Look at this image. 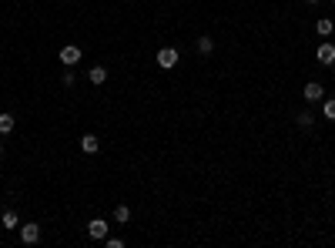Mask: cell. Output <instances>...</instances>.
Wrapping results in <instances>:
<instances>
[{"label": "cell", "instance_id": "10", "mask_svg": "<svg viewBox=\"0 0 335 248\" xmlns=\"http://www.w3.org/2000/svg\"><path fill=\"white\" fill-rule=\"evenodd\" d=\"M20 225V218H17V212H4V228L10 232V228H17Z\"/></svg>", "mask_w": 335, "mask_h": 248}, {"label": "cell", "instance_id": "6", "mask_svg": "<svg viewBox=\"0 0 335 248\" xmlns=\"http://www.w3.org/2000/svg\"><path fill=\"white\" fill-rule=\"evenodd\" d=\"M98 148H100V141L94 134H84V138H80V151H84V154H94Z\"/></svg>", "mask_w": 335, "mask_h": 248}, {"label": "cell", "instance_id": "9", "mask_svg": "<svg viewBox=\"0 0 335 248\" xmlns=\"http://www.w3.org/2000/svg\"><path fill=\"white\" fill-rule=\"evenodd\" d=\"M14 131V114H0V134H10Z\"/></svg>", "mask_w": 335, "mask_h": 248}, {"label": "cell", "instance_id": "7", "mask_svg": "<svg viewBox=\"0 0 335 248\" xmlns=\"http://www.w3.org/2000/svg\"><path fill=\"white\" fill-rule=\"evenodd\" d=\"M318 60H322V64H335V44H322L318 47Z\"/></svg>", "mask_w": 335, "mask_h": 248}, {"label": "cell", "instance_id": "5", "mask_svg": "<svg viewBox=\"0 0 335 248\" xmlns=\"http://www.w3.org/2000/svg\"><path fill=\"white\" fill-rule=\"evenodd\" d=\"M88 235L90 238H108V222H104V218H94L88 225Z\"/></svg>", "mask_w": 335, "mask_h": 248}, {"label": "cell", "instance_id": "3", "mask_svg": "<svg viewBox=\"0 0 335 248\" xmlns=\"http://www.w3.org/2000/svg\"><path fill=\"white\" fill-rule=\"evenodd\" d=\"M302 94H305V101H322L325 88H322V84H318V80H308V84H305V90H302Z\"/></svg>", "mask_w": 335, "mask_h": 248}, {"label": "cell", "instance_id": "14", "mask_svg": "<svg viewBox=\"0 0 335 248\" xmlns=\"http://www.w3.org/2000/svg\"><path fill=\"white\" fill-rule=\"evenodd\" d=\"M322 114L328 118V121H335V101H325L322 104Z\"/></svg>", "mask_w": 335, "mask_h": 248}, {"label": "cell", "instance_id": "4", "mask_svg": "<svg viewBox=\"0 0 335 248\" xmlns=\"http://www.w3.org/2000/svg\"><path fill=\"white\" fill-rule=\"evenodd\" d=\"M37 238H40V228L34 225V222H30V225H20V242H24V245H34Z\"/></svg>", "mask_w": 335, "mask_h": 248}, {"label": "cell", "instance_id": "12", "mask_svg": "<svg viewBox=\"0 0 335 248\" xmlns=\"http://www.w3.org/2000/svg\"><path fill=\"white\" fill-rule=\"evenodd\" d=\"M114 218H118V222H128V218H131V208H128V204H118V208H114Z\"/></svg>", "mask_w": 335, "mask_h": 248}, {"label": "cell", "instance_id": "11", "mask_svg": "<svg viewBox=\"0 0 335 248\" xmlns=\"http://www.w3.org/2000/svg\"><path fill=\"white\" fill-rule=\"evenodd\" d=\"M332 27H335V24L328 20V17H322V20L315 24V30H318V34H332Z\"/></svg>", "mask_w": 335, "mask_h": 248}, {"label": "cell", "instance_id": "8", "mask_svg": "<svg viewBox=\"0 0 335 248\" xmlns=\"http://www.w3.org/2000/svg\"><path fill=\"white\" fill-rule=\"evenodd\" d=\"M88 78H90V84H104V80H108V70L104 68H90Z\"/></svg>", "mask_w": 335, "mask_h": 248}, {"label": "cell", "instance_id": "16", "mask_svg": "<svg viewBox=\"0 0 335 248\" xmlns=\"http://www.w3.org/2000/svg\"><path fill=\"white\" fill-rule=\"evenodd\" d=\"M305 4H315V0H305Z\"/></svg>", "mask_w": 335, "mask_h": 248}, {"label": "cell", "instance_id": "15", "mask_svg": "<svg viewBox=\"0 0 335 248\" xmlns=\"http://www.w3.org/2000/svg\"><path fill=\"white\" fill-rule=\"evenodd\" d=\"M315 121V118H312V114H308V111H302L298 114V124H302V128H308V124H312Z\"/></svg>", "mask_w": 335, "mask_h": 248}, {"label": "cell", "instance_id": "13", "mask_svg": "<svg viewBox=\"0 0 335 248\" xmlns=\"http://www.w3.org/2000/svg\"><path fill=\"white\" fill-rule=\"evenodd\" d=\"M212 47H214L212 37H198V50H201V54H212Z\"/></svg>", "mask_w": 335, "mask_h": 248}, {"label": "cell", "instance_id": "18", "mask_svg": "<svg viewBox=\"0 0 335 248\" xmlns=\"http://www.w3.org/2000/svg\"><path fill=\"white\" fill-rule=\"evenodd\" d=\"M332 4H335V0H332Z\"/></svg>", "mask_w": 335, "mask_h": 248}, {"label": "cell", "instance_id": "1", "mask_svg": "<svg viewBox=\"0 0 335 248\" xmlns=\"http://www.w3.org/2000/svg\"><path fill=\"white\" fill-rule=\"evenodd\" d=\"M174 64H178V50H174V47H161V50H158V68L171 70Z\"/></svg>", "mask_w": 335, "mask_h": 248}, {"label": "cell", "instance_id": "17", "mask_svg": "<svg viewBox=\"0 0 335 248\" xmlns=\"http://www.w3.org/2000/svg\"><path fill=\"white\" fill-rule=\"evenodd\" d=\"M0 154H4V148H0Z\"/></svg>", "mask_w": 335, "mask_h": 248}, {"label": "cell", "instance_id": "2", "mask_svg": "<svg viewBox=\"0 0 335 248\" xmlns=\"http://www.w3.org/2000/svg\"><path fill=\"white\" fill-rule=\"evenodd\" d=\"M80 60V47H74V44H67V47H60V64H78Z\"/></svg>", "mask_w": 335, "mask_h": 248}]
</instances>
